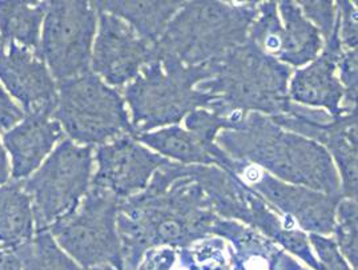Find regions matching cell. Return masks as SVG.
<instances>
[{
	"label": "cell",
	"instance_id": "14",
	"mask_svg": "<svg viewBox=\"0 0 358 270\" xmlns=\"http://www.w3.org/2000/svg\"><path fill=\"white\" fill-rule=\"evenodd\" d=\"M97 31L91 68L107 85L123 87L155 60V45L115 15L97 11Z\"/></svg>",
	"mask_w": 358,
	"mask_h": 270
},
{
	"label": "cell",
	"instance_id": "7",
	"mask_svg": "<svg viewBox=\"0 0 358 270\" xmlns=\"http://www.w3.org/2000/svg\"><path fill=\"white\" fill-rule=\"evenodd\" d=\"M94 169V147L64 140L23 184L38 232L78 209L90 190Z\"/></svg>",
	"mask_w": 358,
	"mask_h": 270
},
{
	"label": "cell",
	"instance_id": "10",
	"mask_svg": "<svg viewBox=\"0 0 358 270\" xmlns=\"http://www.w3.org/2000/svg\"><path fill=\"white\" fill-rule=\"evenodd\" d=\"M249 39L288 67L312 63L324 48L321 34L294 0L260 1Z\"/></svg>",
	"mask_w": 358,
	"mask_h": 270
},
{
	"label": "cell",
	"instance_id": "17",
	"mask_svg": "<svg viewBox=\"0 0 358 270\" xmlns=\"http://www.w3.org/2000/svg\"><path fill=\"white\" fill-rule=\"evenodd\" d=\"M212 236L229 245L234 270H303L288 252L260 232L234 220L219 218Z\"/></svg>",
	"mask_w": 358,
	"mask_h": 270
},
{
	"label": "cell",
	"instance_id": "19",
	"mask_svg": "<svg viewBox=\"0 0 358 270\" xmlns=\"http://www.w3.org/2000/svg\"><path fill=\"white\" fill-rule=\"evenodd\" d=\"M96 11L115 15L124 20L136 31L144 41L156 44L163 36L168 23L179 11L184 1L159 0V1H135V0H100L91 1Z\"/></svg>",
	"mask_w": 358,
	"mask_h": 270
},
{
	"label": "cell",
	"instance_id": "34",
	"mask_svg": "<svg viewBox=\"0 0 358 270\" xmlns=\"http://www.w3.org/2000/svg\"><path fill=\"white\" fill-rule=\"evenodd\" d=\"M85 270H120L115 267H112L110 264H104V265H97V267H92V268H88Z\"/></svg>",
	"mask_w": 358,
	"mask_h": 270
},
{
	"label": "cell",
	"instance_id": "27",
	"mask_svg": "<svg viewBox=\"0 0 358 270\" xmlns=\"http://www.w3.org/2000/svg\"><path fill=\"white\" fill-rule=\"evenodd\" d=\"M337 69H340L338 80L344 88L343 107L345 109H356L358 94L357 50L344 51L337 63Z\"/></svg>",
	"mask_w": 358,
	"mask_h": 270
},
{
	"label": "cell",
	"instance_id": "24",
	"mask_svg": "<svg viewBox=\"0 0 358 270\" xmlns=\"http://www.w3.org/2000/svg\"><path fill=\"white\" fill-rule=\"evenodd\" d=\"M178 250V264L185 270H234L229 245L217 236Z\"/></svg>",
	"mask_w": 358,
	"mask_h": 270
},
{
	"label": "cell",
	"instance_id": "8",
	"mask_svg": "<svg viewBox=\"0 0 358 270\" xmlns=\"http://www.w3.org/2000/svg\"><path fill=\"white\" fill-rule=\"evenodd\" d=\"M119 201L108 192L91 187L78 209L50 228L57 245L80 268L110 264L124 270L117 232Z\"/></svg>",
	"mask_w": 358,
	"mask_h": 270
},
{
	"label": "cell",
	"instance_id": "33",
	"mask_svg": "<svg viewBox=\"0 0 358 270\" xmlns=\"http://www.w3.org/2000/svg\"><path fill=\"white\" fill-rule=\"evenodd\" d=\"M8 176H10V165H8L7 153L0 143V185H3L8 180Z\"/></svg>",
	"mask_w": 358,
	"mask_h": 270
},
{
	"label": "cell",
	"instance_id": "4",
	"mask_svg": "<svg viewBox=\"0 0 358 270\" xmlns=\"http://www.w3.org/2000/svg\"><path fill=\"white\" fill-rule=\"evenodd\" d=\"M259 1H184L155 44V59H173L185 67L219 59L248 41Z\"/></svg>",
	"mask_w": 358,
	"mask_h": 270
},
{
	"label": "cell",
	"instance_id": "2",
	"mask_svg": "<svg viewBox=\"0 0 358 270\" xmlns=\"http://www.w3.org/2000/svg\"><path fill=\"white\" fill-rule=\"evenodd\" d=\"M231 159L262 168L277 180L327 194H341L336 165L316 141L277 125L269 116L248 112L234 129L216 138Z\"/></svg>",
	"mask_w": 358,
	"mask_h": 270
},
{
	"label": "cell",
	"instance_id": "3",
	"mask_svg": "<svg viewBox=\"0 0 358 270\" xmlns=\"http://www.w3.org/2000/svg\"><path fill=\"white\" fill-rule=\"evenodd\" d=\"M213 76L196 88L215 97L210 111L224 116L234 112L284 115L292 101L288 87L292 68L245 41L219 59L210 60Z\"/></svg>",
	"mask_w": 358,
	"mask_h": 270
},
{
	"label": "cell",
	"instance_id": "35",
	"mask_svg": "<svg viewBox=\"0 0 358 270\" xmlns=\"http://www.w3.org/2000/svg\"><path fill=\"white\" fill-rule=\"evenodd\" d=\"M1 43H3V41H1V38H0V44H1Z\"/></svg>",
	"mask_w": 358,
	"mask_h": 270
},
{
	"label": "cell",
	"instance_id": "28",
	"mask_svg": "<svg viewBox=\"0 0 358 270\" xmlns=\"http://www.w3.org/2000/svg\"><path fill=\"white\" fill-rule=\"evenodd\" d=\"M338 38L345 51L357 50L358 13L357 7L352 1L338 0L336 3Z\"/></svg>",
	"mask_w": 358,
	"mask_h": 270
},
{
	"label": "cell",
	"instance_id": "26",
	"mask_svg": "<svg viewBox=\"0 0 358 270\" xmlns=\"http://www.w3.org/2000/svg\"><path fill=\"white\" fill-rule=\"evenodd\" d=\"M303 16L318 29L322 39L327 41L336 27V4L328 0H303L297 1Z\"/></svg>",
	"mask_w": 358,
	"mask_h": 270
},
{
	"label": "cell",
	"instance_id": "16",
	"mask_svg": "<svg viewBox=\"0 0 358 270\" xmlns=\"http://www.w3.org/2000/svg\"><path fill=\"white\" fill-rule=\"evenodd\" d=\"M344 51L338 38L336 17V27L324 43L322 52L309 66L296 71L290 79L288 87L290 101L309 108L324 109L331 116L355 111L343 107L344 88L336 76L337 63Z\"/></svg>",
	"mask_w": 358,
	"mask_h": 270
},
{
	"label": "cell",
	"instance_id": "23",
	"mask_svg": "<svg viewBox=\"0 0 358 270\" xmlns=\"http://www.w3.org/2000/svg\"><path fill=\"white\" fill-rule=\"evenodd\" d=\"M23 270H83L57 245L48 230L14 248Z\"/></svg>",
	"mask_w": 358,
	"mask_h": 270
},
{
	"label": "cell",
	"instance_id": "31",
	"mask_svg": "<svg viewBox=\"0 0 358 270\" xmlns=\"http://www.w3.org/2000/svg\"><path fill=\"white\" fill-rule=\"evenodd\" d=\"M24 119L22 109L19 108L10 96L0 85V128H11Z\"/></svg>",
	"mask_w": 358,
	"mask_h": 270
},
{
	"label": "cell",
	"instance_id": "18",
	"mask_svg": "<svg viewBox=\"0 0 358 270\" xmlns=\"http://www.w3.org/2000/svg\"><path fill=\"white\" fill-rule=\"evenodd\" d=\"M51 116L27 115L3 136V143L11 155L13 177L16 180L32 175L48 157L56 143L63 138V129Z\"/></svg>",
	"mask_w": 358,
	"mask_h": 270
},
{
	"label": "cell",
	"instance_id": "1",
	"mask_svg": "<svg viewBox=\"0 0 358 270\" xmlns=\"http://www.w3.org/2000/svg\"><path fill=\"white\" fill-rule=\"evenodd\" d=\"M219 218L196 165L168 162L155 172L145 190L119 201L123 268L138 270L150 249H181L207 239Z\"/></svg>",
	"mask_w": 358,
	"mask_h": 270
},
{
	"label": "cell",
	"instance_id": "32",
	"mask_svg": "<svg viewBox=\"0 0 358 270\" xmlns=\"http://www.w3.org/2000/svg\"><path fill=\"white\" fill-rule=\"evenodd\" d=\"M0 270H23L15 249L0 245Z\"/></svg>",
	"mask_w": 358,
	"mask_h": 270
},
{
	"label": "cell",
	"instance_id": "21",
	"mask_svg": "<svg viewBox=\"0 0 358 270\" xmlns=\"http://www.w3.org/2000/svg\"><path fill=\"white\" fill-rule=\"evenodd\" d=\"M147 148L171 162L182 165H215V157L204 148L193 134L180 125L132 135Z\"/></svg>",
	"mask_w": 358,
	"mask_h": 270
},
{
	"label": "cell",
	"instance_id": "12",
	"mask_svg": "<svg viewBox=\"0 0 358 270\" xmlns=\"http://www.w3.org/2000/svg\"><path fill=\"white\" fill-rule=\"evenodd\" d=\"M234 160V159H232ZM231 173L256 190L290 225L309 233L329 236L336 225V209L343 194H327L277 180L262 168L234 160Z\"/></svg>",
	"mask_w": 358,
	"mask_h": 270
},
{
	"label": "cell",
	"instance_id": "15",
	"mask_svg": "<svg viewBox=\"0 0 358 270\" xmlns=\"http://www.w3.org/2000/svg\"><path fill=\"white\" fill-rule=\"evenodd\" d=\"M0 80L27 115L52 116L57 104L56 83L38 55L16 43L0 48Z\"/></svg>",
	"mask_w": 358,
	"mask_h": 270
},
{
	"label": "cell",
	"instance_id": "11",
	"mask_svg": "<svg viewBox=\"0 0 358 270\" xmlns=\"http://www.w3.org/2000/svg\"><path fill=\"white\" fill-rule=\"evenodd\" d=\"M269 118L284 129L308 137L327 149L338 172L343 197L357 200V109L331 116L324 109L292 103L287 113Z\"/></svg>",
	"mask_w": 358,
	"mask_h": 270
},
{
	"label": "cell",
	"instance_id": "13",
	"mask_svg": "<svg viewBox=\"0 0 358 270\" xmlns=\"http://www.w3.org/2000/svg\"><path fill=\"white\" fill-rule=\"evenodd\" d=\"M96 172L91 187L125 200L145 190L152 176L171 160L147 148L132 135H123L99 145Z\"/></svg>",
	"mask_w": 358,
	"mask_h": 270
},
{
	"label": "cell",
	"instance_id": "22",
	"mask_svg": "<svg viewBox=\"0 0 358 270\" xmlns=\"http://www.w3.org/2000/svg\"><path fill=\"white\" fill-rule=\"evenodd\" d=\"M47 6L45 1H0V38L3 44L20 43L22 47L38 52Z\"/></svg>",
	"mask_w": 358,
	"mask_h": 270
},
{
	"label": "cell",
	"instance_id": "9",
	"mask_svg": "<svg viewBox=\"0 0 358 270\" xmlns=\"http://www.w3.org/2000/svg\"><path fill=\"white\" fill-rule=\"evenodd\" d=\"M96 28L97 11L91 1H48L36 55L47 62L52 78L60 83L90 72Z\"/></svg>",
	"mask_w": 358,
	"mask_h": 270
},
{
	"label": "cell",
	"instance_id": "36",
	"mask_svg": "<svg viewBox=\"0 0 358 270\" xmlns=\"http://www.w3.org/2000/svg\"><path fill=\"white\" fill-rule=\"evenodd\" d=\"M303 270H308V269H303Z\"/></svg>",
	"mask_w": 358,
	"mask_h": 270
},
{
	"label": "cell",
	"instance_id": "25",
	"mask_svg": "<svg viewBox=\"0 0 358 270\" xmlns=\"http://www.w3.org/2000/svg\"><path fill=\"white\" fill-rule=\"evenodd\" d=\"M334 243L345 260L357 269L358 208L357 200L343 197L336 209Z\"/></svg>",
	"mask_w": 358,
	"mask_h": 270
},
{
	"label": "cell",
	"instance_id": "30",
	"mask_svg": "<svg viewBox=\"0 0 358 270\" xmlns=\"http://www.w3.org/2000/svg\"><path fill=\"white\" fill-rule=\"evenodd\" d=\"M178 261V250L172 248H155L144 253L138 270H173Z\"/></svg>",
	"mask_w": 358,
	"mask_h": 270
},
{
	"label": "cell",
	"instance_id": "6",
	"mask_svg": "<svg viewBox=\"0 0 358 270\" xmlns=\"http://www.w3.org/2000/svg\"><path fill=\"white\" fill-rule=\"evenodd\" d=\"M71 141L103 145L123 135H134L125 100L92 71L60 81L52 113Z\"/></svg>",
	"mask_w": 358,
	"mask_h": 270
},
{
	"label": "cell",
	"instance_id": "20",
	"mask_svg": "<svg viewBox=\"0 0 358 270\" xmlns=\"http://www.w3.org/2000/svg\"><path fill=\"white\" fill-rule=\"evenodd\" d=\"M35 217L31 199L23 184L0 187V245L17 248L32 240Z\"/></svg>",
	"mask_w": 358,
	"mask_h": 270
},
{
	"label": "cell",
	"instance_id": "29",
	"mask_svg": "<svg viewBox=\"0 0 358 270\" xmlns=\"http://www.w3.org/2000/svg\"><path fill=\"white\" fill-rule=\"evenodd\" d=\"M308 239L310 246L315 248L318 257L317 270H355L349 267L333 239L315 233H310Z\"/></svg>",
	"mask_w": 358,
	"mask_h": 270
},
{
	"label": "cell",
	"instance_id": "5",
	"mask_svg": "<svg viewBox=\"0 0 358 270\" xmlns=\"http://www.w3.org/2000/svg\"><path fill=\"white\" fill-rule=\"evenodd\" d=\"M212 76V62L185 67L173 59L152 60L124 90L134 135L179 125L193 111L210 108L215 97L196 85Z\"/></svg>",
	"mask_w": 358,
	"mask_h": 270
}]
</instances>
